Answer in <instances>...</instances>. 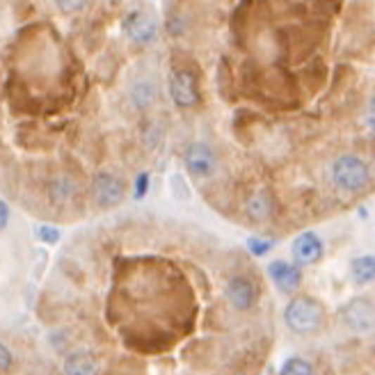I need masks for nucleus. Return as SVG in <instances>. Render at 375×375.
I'll return each instance as SVG.
<instances>
[{"label":"nucleus","mask_w":375,"mask_h":375,"mask_svg":"<svg viewBox=\"0 0 375 375\" xmlns=\"http://www.w3.org/2000/svg\"><path fill=\"white\" fill-rule=\"evenodd\" d=\"M332 183L348 195L362 192L371 183V170L360 155H338L332 165Z\"/></svg>","instance_id":"1"},{"label":"nucleus","mask_w":375,"mask_h":375,"mask_svg":"<svg viewBox=\"0 0 375 375\" xmlns=\"http://www.w3.org/2000/svg\"><path fill=\"white\" fill-rule=\"evenodd\" d=\"M284 323L293 334H311L323 323V307L314 298H293L284 309Z\"/></svg>","instance_id":"2"},{"label":"nucleus","mask_w":375,"mask_h":375,"mask_svg":"<svg viewBox=\"0 0 375 375\" xmlns=\"http://www.w3.org/2000/svg\"><path fill=\"white\" fill-rule=\"evenodd\" d=\"M126 197V183L124 179L115 177V174L98 172L91 179V199L98 208H115L124 201Z\"/></svg>","instance_id":"3"},{"label":"nucleus","mask_w":375,"mask_h":375,"mask_svg":"<svg viewBox=\"0 0 375 375\" xmlns=\"http://www.w3.org/2000/svg\"><path fill=\"white\" fill-rule=\"evenodd\" d=\"M170 96L174 101V106L181 110H190L199 106V85L197 76L188 69H177L170 76Z\"/></svg>","instance_id":"4"},{"label":"nucleus","mask_w":375,"mask_h":375,"mask_svg":"<svg viewBox=\"0 0 375 375\" xmlns=\"http://www.w3.org/2000/svg\"><path fill=\"white\" fill-rule=\"evenodd\" d=\"M341 320L352 332H371L375 327V307L369 298H352L341 307Z\"/></svg>","instance_id":"5"},{"label":"nucleus","mask_w":375,"mask_h":375,"mask_svg":"<svg viewBox=\"0 0 375 375\" xmlns=\"http://www.w3.org/2000/svg\"><path fill=\"white\" fill-rule=\"evenodd\" d=\"M183 165H186L190 177L206 179L215 172L217 158H215V151L206 142H190L186 146V151H183Z\"/></svg>","instance_id":"6"},{"label":"nucleus","mask_w":375,"mask_h":375,"mask_svg":"<svg viewBox=\"0 0 375 375\" xmlns=\"http://www.w3.org/2000/svg\"><path fill=\"white\" fill-rule=\"evenodd\" d=\"M124 32L126 37L137 46H149L155 42V34H158V25L155 21L144 12H131L124 18Z\"/></svg>","instance_id":"7"},{"label":"nucleus","mask_w":375,"mask_h":375,"mask_svg":"<svg viewBox=\"0 0 375 375\" xmlns=\"http://www.w3.org/2000/svg\"><path fill=\"white\" fill-rule=\"evenodd\" d=\"M293 259L298 265H314L323 256V241L314 231H302L291 245Z\"/></svg>","instance_id":"8"},{"label":"nucleus","mask_w":375,"mask_h":375,"mask_svg":"<svg viewBox=\"0 0 375 375\" xmlns=\"http://www.w3.org/2000/svg\"><path fill=\"white\" fill-rule=\"evenodd\" d=\"M224 295L229 300V305L238 311H247L252 305H254V284L243 277V274H234L231 279L227 281V288H224Z\"/></svg>","instance_id":"9"},{"label":"nucleus","mask_w":375,"mask_h":375,"mask_svg":"<svg viewBox=\"0 0 375 375\" xmlns=\"http://www.w3.org/2000/svg\"><path fill=\"white\" fill-rule=\"evenodd\" d=\"M268 277L281 293H293L302 281V272L298 263L288 261H272L268 265Z\"/></svg>","instance_id":"10"},{"label":"nucleus","mask_w":375,"mask_h":375,"mask_svg":"<svg viewBox=\"0 0 375 375\" xmlns=\"http://www.w3.org/2000/svg\"><path fill=\"white\" fill-rule=\"evenodd\" d=\"M64 375H98V362L91 352H73L64 360Z\"/></svg>","instance_id":"11"},{"label":"nucleus","mask_w":375,"mask_h":375,"mask_svg":"<svg viewBox=\"0 0 375 375\" xmlns=\"http://www.w3.org/2000/svg\"><path fill=\"white\" fill-rule=\"evenodd\" d=\"M350 277L357 286L375 281V256H357L350 265Z\"/></svg>","instance_id":"12"},{"label":"nucleus","mask_w":375,"mask_h":375,"mask_svg":"<svg viewBox=\"0 0 375 375\" xmlns=\"http://www.w3.org/2000/svg\"><path fill=\"white\" fill-rule=\"evenodd\" d=\"M245 210H247V215H250L252 220H256V222H261V220L270 217V213H272V199H270V195H268V192H254V195L247 199Z\"/></svg>","instance_id":"13"},{"label":"nucleus","mask_w":375,"mask_h":375,"mask_svg":"<svg viewBox=\"0 0 375 375\" xmlns=\"http://www.w3.org/2000/svg\"><path fill=\"white\" fill-rule=\"evenodd\" d=\"M155 96H158V89H155V82L151 80H140V82H135L133 89H131V98H133V103L137 108H146V106H151Z\"/></svg>","instance_id":"14"},{"label":"nucleus","mask_w":375,"mask_h":375,"mask_svg":"<svg viewBox=\"0 0 375 375\" xmlns=\"http://www.w3.org/2000/svg\"><path fill=\"white\" fill-rule=\"evenodd\" d=\"M279 375H314V366L302 357H291V360L284 362Z\"/></svg>","instance_id":"15"},{"label":"nucleus","mask_w":375,"mask_h":375,"mask_svg":"<svg viewBox=\"0 0 375 375\" xmlns=\"http://www.w3.org/2000/svg\"><path fill=\"white\" fill-rule=\"evenodd\" d=\"M73 195V183L67 179V177H60L53 181L51 186V199L55 201V204H64L69 197Z\"/></svg>","instance_id":"16"},{"label":"nucleus","mask_w":375,"mask_h":375,"mask_svg":"<svg viewBox=\"0 0 375 375\" xmlns=\"http://www.w3.org/2000/svg\"><path fill=\"white\" fill-rule=\"evenodd\" d=\"M89 3L91 0H55V5H58L60 12L69 14V16L85 12V9L89 7Z\"/></svg>","instance_id":"17"},{"label":"nucleus","mask_w":375,"mask_h":375,"mask_svg":"<svg viewBox=\"0 0 375 375\" xmlns=\"http://www.w3.org/2000/svg\"><path fill=\"white\" fill-rule=\"evenodd\" d=\"M247 250H250L254 256H263V254H268L272 250V241H263V238H247Z\"/></svg>","instance_id":"18"},{"label":"nucleus","mask_w":375,"mask_h":375,"mask_svg":"<svg viewBox=\"0 0 375 375\" xmlns=\"http://www.w3.org/2000/svg\"><path fill=\"white\" fill-rule=\"evenodd\" d=\"M146 190H149V172H140L135 177V183H133V197L144 199Z\"/></svg>","instance_id":"19"},{"label":"nucleus","mask_w":375,"mask_h":375,"mask_svg":"<svg viewBox=\"0 0 375 375\" xmlns=\"http://www.w3.org/2000/svg\"><path fill=\"white\" fill-rule=\"evenodd\" d=\"M37 238H39V241L46 243V245H53V243L60 241V231L55 227H51V224H42L39 229H37Z\"/></svg>","instance_id":"20"},{"label":"nucleus","mask_w":375,"mask_h":375,"mask_svg":"<svg viewBox=\"0 0 375 375\" xmlns=\"http://www.w3.org/2000/svg\"><path fill=\"white\" fill-rule=\"evenodd\" d=\"M0 355H3V373H7L12 369V352H9V348L5 343L0 345Z\"/></svg>","instance_id":"21"},{"label":"nucleus","mask_w":375,"mask_h":375,"mask_svg":"<svg viewBox=\"0 0 375 375\" xmlns=\"http://www.w3.org/2000/svg\"><path fill=\"white\" fill-rule=\"evenodd\" d=\"M7 220H9V206L7 201H0V229H7Z\"/></svg>","instance_id":"22"},{"label":"nucleus","mask_w":375,"mask_h":375,"mask_svg":"<svg viewBox=\"0 0 375 375\" xmlns=\"http://www.w3.org/2000/svg\"><path fill=\"white\" fill-rule=\"evenodd\" d=\"M366 122H369V126L375 131V96L369 101V113H366Z\"/></svg>","instance_id":"23"}]
</instances>
